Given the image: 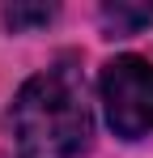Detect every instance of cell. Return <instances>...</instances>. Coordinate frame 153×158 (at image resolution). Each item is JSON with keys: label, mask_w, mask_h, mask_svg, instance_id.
Here are the masks:
<instances>
[{"label": "cell", "mask_w": 153, "mask_h": 158, "mask_svg": "<svg viewBox=\"0 0 153 158\" xmlns=\"http://www.w3.org/2000/svg\"><path fill=\"white\" fill-rule=\"evenodd\" d=\"M55 17V4H9L4 9V22L13 30H34V26H47Z\"/></svg>", "instance_id": "4"}, {"label": "cell", "mask_w": 153, "mask_h": 158, "mask_svg": "<svg viewBox=\"0 0 153 158\" xmlns=\"http://www.w3.org/2000/svg\"><path fill=\"white\" fill-rule=\"evenodd\" d=\"M94 115L73 64L43 69L13 98V137L22 158H76L89 145Z\"/></svg>", "instance_id": "1"}, {"label": "cell", "mask_w": 153, "mask_h": 158, "mask_svg": "<svg viewBox=\"0 0 153 158\" xmlns=\"http://www.w3.org/2000/svg\"><path fill=\"white\" fill-rule=\"evenodd\" d=\"M102 26L111 39H128L136 30L153 26V4H128V0H106L102 4Z\"/></svg>", "instance_id": "3"}, {"label": "cell", "mask_w": 153, "mask_h": 158, "mask_svg": "<svg viewBox=\"0 0 153 158\" xmlns=\"http://www.w3.org/2000/svg\"><path fill=\"white\" fill-rule=\"evenodd\" d=\"M102 111L115 137L140 141L153 128V64L145 56H115L102 69Z\"/></svg>", "instance_id": "2"}]
</instances>
